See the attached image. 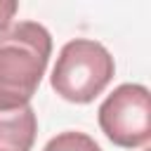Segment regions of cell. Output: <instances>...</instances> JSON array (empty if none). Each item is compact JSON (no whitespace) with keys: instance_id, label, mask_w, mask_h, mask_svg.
<instances>
[{"instance_id":"cell-6","label":"cell","mask_w":151,"mask_h":151,"mask_svg":"<svg viewBox=\"0 0 151 151\" xmlns=\"http://www.w3.org/2000/svg\"><path fill=\"white\" fill-rule=\"evenodd\" d=\"M17 7L19 5L14 0H0V33L9 28V24H12L14 14H17Z\"/></svg>"},{"instance_id":"cell-4","label":"cell","mask_w":151,"mask_h":151,"mask_svg":"<svg viewBox=\"0 0 151 151\" xmlns=\"http://www.w3.org/2000/svg\"><path fill=\"white\" fill-rule=\"evenodd\" d=\"M38 132L33 106L0 111V151H31Z\"/></svg>"},{"instance_id":"cell-5","label":"cell","mask_w":151,"mask_h":151,"mask_svg":"<svg viewBox=\"0 0 151 151\" xmlns=\"http://www.w3.org/2000/svg\"><path fill=\"white\" fill-rule=\"evenodd\" d=\"M42 151H101L99 144L85 134V132H76V130H66L57 137H52Z\"/></svg>"},{"instance_id":"cell-3","label":"cell","mask_w":151,"mask_h":151,"mask_svg":"<svg viewBox=\"0 0 151 151\" xmlns=\"http://www.w3.org/2000/svg\"><path fill=\"white\" fill-rule=\"evenodd\" d=\"M99 127L109 142L123 149L144 146L151 139V97L144 85H118L99 106Z\"/></svg>"},{"instance_id":"cell-2","label":"cell","mask_w":151,"mask_h":151,"mask_svg":"<svg viewBox=\"0 0 151 151\" xmlns=\"http://www.w3.org/2000/svg\"><path fill=\"white\" fill-rule=\"evenodd\" d=\"M116 71L111 52L87 38L68 40L52 68V90L71 104H90L106 90Z\"/></svg>"},{"instance_id":"cell-1","label":"cell","mask_w":151,"mask_h":151,"mask_svg":"<svg viewBox=\"0 0 151 151\" xmlns=\"http://www.w3.org/2000/svg\"><path fill=\"white\" fill-rule=\"evenodd\" d=\"M50 54L52 35L42 24L19 21L0 33V111L28 106Z\"/></svg>"}]
</instances>
